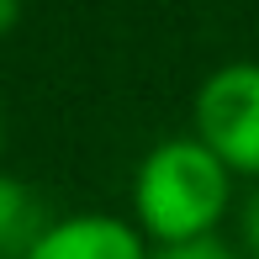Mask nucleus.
<instances>
[{
  "label": "nucleus",
  "instance_id": "f257e3e1",
  "mask_svg": "<svg viewBox=\"0 0 259 259\" xmlns=\"http://www.w3.org/2000/svg\"><path fill=\"white\" fill-rule=\"evenodd\" d=\"M233 196V169L222 164L201 138H164L148 148L133 180V217L138 233L169 249V243H196L211 238Z\"/></svg>",
  "mask_w": 259,
  "mask_h": 259
},
{
  "label": "nucleus",
  "instance_id": "423d86ee",
  "mask_svg": "<svg viewBox=\"0 0 259 259\" xmlns=\"http://www.w3.org/2000/svg\"><path fill=\"white\" fill-rule=\"evenodd\" d=\"M243 243H249V254L259 259V191L249 196V206H243Z\"/></svg>",
  "mask_w": 259,
  "mask_h": 259
},
{
  "label": "nucleus",
  "instance_id": "f03ea898",
  "mask_svg": "<svg viewBox=\"0 0 259 259\" xmlns=\"http://www.w3.org/2000/svg\"><path fill=\"white\" fill-rule=\"evenodd\" d=\"M196 138L233 175H259V64H228L196 90Z\"/></svg>",
  "mask_w": 259,
  "mask_h": 259
},
{
  "label": "nucleus",
  "instance_id": "39448f33",
  "mask_svg": "<svg viewBox=\"0 0 259 259\" xmlns=\"http://www.w3.org/2000/svg\"><path fill=\"white\" fill-rule=\"evenodd\" d=\"M154 259H238V254L222 249L217 238H196V243H169V249H159Z\"/></svg>",
  "mask_w": 259,
  "mask_h": 259
},
{
  "label": "nucleus",
  "instance_id": "20e7f679",
  "mask_svg": "<svg viewBox=\"0 0 259 259\" xmlns=\"http://www.w3.org/2000/svg\"><path fill=\"white\" fill-rule=\"evenodd\" d=\"M42 233H48V217H42L37 191L0 175V259H27Z\"/></svg>",
  "mask_w": 259,
  "mask_h": 259
},
{
  "label": "nucleus",
  "instance_id": "0eeeda50",
  "mask_svg": "<svg viewBox=\"0 0 259 259\" xmlns=\"http://www.w3.org/2000/svg\"><path fill=\"white\" fill-rule=\"evenodd\" d=\"M16 21H21V0H0V37L16 32Z\"/></svg>",
  "mask_w": 259,
  "mask_h": 259
},
{
  "label": "nucleus",
  "instance_id": "7ed1b4c3",
  "mask_svg": "<svg viewBox=\"0 0 259 259\" xmlns=\"http://www.w3.org/2000/svg\"><path fill=\"white\" fill-rule=\"evenodd\" d=\"M27 259H154L143 249V233L122 217L85 211V217H58L48 222Z\"/></svg>",
  "mask_w": 259,
  "mask_h": 259
}]
</instances>
